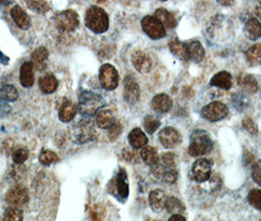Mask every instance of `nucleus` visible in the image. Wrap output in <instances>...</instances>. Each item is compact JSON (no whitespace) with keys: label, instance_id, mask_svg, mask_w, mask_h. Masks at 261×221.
Here are the masks:
<instances>
[{"label":"nucleus","instance_id":"32","mask_svg":"<svg viewBox=\"0 0 261 221\" xmlns=\"http://www.w3.org/2000/svg\"><path fill=\"white\" fill-rule=\"evenodd\" d=\"M47 57H48V51L44 46H39L38 48H36L31 55L32 62L34 66L43 64L44 61L47 59Z\"/></svg>","mask_w":261,"mask_h":221},{"label":"nucleus","instance_id":"5","mask_svg":"<svg viewBox=\"0 0 261 221\" xmlns=\"http://www.w3.org/2000/svg\"><path fill=\"white\" fill-rule=\"evenodd\" d=\"M142 28L151 39H160L166 36V28L155 16H145L142 20Z\"/></svg>","mask_w":261,"mask_h":221},{"label":"nucleus","instance_id":"25","mask_svg":"<svg viewBox=\"0 0 261 221\" xmlns=\"http://www.w3.org/2000/svg\"><path fill=\"white\" fill-rule=\"evenodd\" d=\"M115 122L114 115L111 110L102 109L99 110L96 115V124L102 129H108Z\"/></svg>","mask_w":261,"mask_h":221},{"label":"nucleus","instance_id":"39","mask_svg":"<svg viewBox=\"0 0 261 221\" xmlns=\"http://www.w3.org/2000/svg\"><path fill=\"white\" fill-rule=\"evenodd\" d=\"M12 156H13V161L15 163L22 164L29 157V151L26 148H18L14 151Z\"/></svg>","mask_w":261,"mask_h":221},{"label":"nucleus","instance_id":"30","mask_svg":"<svg viewBox=\"0 0 261 221\" xmlns=\"http://www.w3.org/2000/svg\"><path fill=\"white\" fill-rule=\"evenodd\" d=\"M19 96L17 89L12 85H6L0 88V101L9 103L15 102Z\"/></svg>","mask_w":261,"mask_h":221},{"label":"nucleus","instance_id":"29","mask_svg":"<svg viewBox=\"0 0 261 221\" xmlns=\"http://www.w3.org/2000/svg\"><path fill=\"white\" fill-rule=\"evenodd\" d=\"M142 159L147 165H153L159 160V156L156 150L153 146H144L141 152Z\"/></svg>","mask_w":261,"mask_h":221},{"label":"nucleus","instance_id":"14","mask_svg":"<svg viewBox=\"0 0 261 221\" xmlns=\"http://www.w3.org/2000/svg\"><path fill=\"white\" fill-rule=\"evenodd\" d=\"M173 106V102L169 95L165 93L156 94L151 101V107L158 114L169 112Z\"/></svg>","mask_w":261,"mask_h":221},{"label":"nucleus","instance_id":"37","mask_svg":"<svg viewBox=\"0 0 261 221\" xmlns=\"http://www.w3.org/2000/svg\"><path fill=\"white\" fill-rule=\"evenodd\" d=\"M248 201L251 207L261 211V190L259 189L250 190L248 195Z\"/></svg>","mask_w":261,"mask_h":221},{"label":"nucleus","instance_id":"42","mask_svg":"<svg viewBox=\"0 0 261 221\" xmlns=\"http://www.w3.org/2000/svg\"><path fill=\"white\" fill-rule=\"evenodd\" d=\"M243 127L248 132H249L251 135H256L257 132H258L257 126L255 125V123L250 118H245L243 120Z\"/></svg>","mask_w":261,"mask_h":221},{"label":"nucleus","instance_id":"8","mask_svg":"<svg viewBox=\"0 0 261 221\" xmlns=\"http://www.w3.org/2000/svg\"><path fill=\"white\" fill-rule=\"evenodd\" d=\"M99 81L102 88L107 91H113L117 88L119 75L117 70L111 64H105L99 69Z\"/></svg>","mask_w":261,"mask_h":221},{"label":"nucleus","instance_id":"48","mask_svg":"<svg viewBox=\"0 0 261 221\" xmlns=\"http://www.w3.org/2000/svg\"><path fill=\"white\" fill-rule=\"evenodd\" d=\"M255 15L257 16V18L259 19V22L261 23V2L258 6H256L255 8Z\"/></svg>","mask_w":261,"mask_h":221},{"label":"nucleus","instance_id":"4","mask_svg":"<svg viewBox=\"0 0 261 221\" xmlns=\"http://www.w3.org/2000/svg\"><path fill=\"white\" fill-rule=\"evenodd\" d=\"M30 200L29 191L22 185H14L6 194V202L15 208H22L26 207Z\"/></svg>","mask_w":261,"mask_h":221},{"label":"nucleus","instance_id":"41","mask_svg":"<svg viewBox=\"0 0 261 221\" xmlns=\"http://www.w3.org/2000/svg\"><path fill=\"white\" fill-rule=\"evenodd\" d=\"M175 157L173 153H164L159 157V162L166 167H175Z\"/></svg>","mask_w":261,"mask_h":221},{"label":"nucleus","instance_id":"26","mask_svg":"<svg viewBox=\"0 0 261 221\" xmlns=\"http://www.w3.org/2000/svg\"><path fill=\"white\" fill-rule=\"evenodd\" d=\"M169 48L171 52L179 59L183 61L189 60V54L186 43H182L178 39H172L169 42Z\"/></svg>","mask_w":261,"mask_h":221},{"label":"nucleus","instance_id":"51","mask_svg":"<svg viewBox=\"0 0 261 221\" xmlns=\"http://www.w3.org/2000/svg\"><path fill=\"white\" fill-rule=\"evenodd\" d=\"M97 2H99V3H100V2H103V1H102V0H97Z\"/></svg>","mask_w":261,"mask_h":221},{"label":"nucleus","instance_id":"45","mask_svg":"<svg viewBox=\"0 0 261 221\" xmlns=\"http://www.w3.org/2000/svg\"><path fill=\"white\" fill-rule=\"evenodd\" d=\"M11 111V106L6 102L0 101V117L7 115Z\"/></svg>","mask_w":261,"mask_h":221},{"label":"nucleus","instance_id":"10","mask_svg":"<svg viewBox=\"0 0 261 221\" xmlns=\"http://www.w3.org/2000/svg\"><path fill=\"white\" fill-rule=\"evenodd\" d=\"M211 175V164L205 158H198L192 166V177L196 182H206Z\"/></svg>","mask_w":261,"mask_h":221},{"label":"nucleus","instance_id":"1","mask_svg":"<svg viewBox=\"0 0 261 221\" xmlns=\"http://www.w3.org/2000/svg\"><path fill=\"white\" fill-rule=\"evenodd\" d=\"M213 149V142L208 133L204 130H196L193 132L190 139L189 154L194 157L205 156Z\"/></svg>","mask_w":261,"mask_h":221},{"label":"nucleus","instance_id":"12","mask_svg":"<svg viewBox=\"0 0 261 221\" xmlns=\"http://www.w3.org/2000/svg\"><path fill=\"white\" fill-rule=\"evenodd\" d=\"M140 86L135 78L128 75L124 80V97L129 104H137L140 100Z\"/></svg>","mask_w":261,"mask_h":221},{"label":"nucleus","instance_id":"43","mask_svg":"<svg viewBox=\"0 0 261 221\" xmlns=\"http://www.w3.org/2000/svg\"><path fill=\"white\" fill-rule=\"evenodd\" d=\"M252 179L261 187V162H256L252 166Z\"/></svg>","mask_w":261,"mask_h":221},{"label":"nucleus","instance_id":"21","mask_svg":"<svg viewBox=\"0 0 261 221\" xmlns=\"http://www.w3.org/2000/svg\"><path fill=\"white\" fill-rule=\"evenodd\" d=\"M128 139H129L130 146L135 150L143 149L148 142L147 137L140 128H135L130 131Z\"/></svg>","mask_w":261,"mask_h":221},{"label":"nucleus","instance_id":"31","mask_svg":"<svg viewBox=\"0 0 261 221\" xmlns=\"http://www.w3.org/2000/svg\"><path fill=\"white\" fill-rule=\"evenodd\" d=\"M165 208L167 209V211L169 213H173V214H176V213H182L185 211V207H184L183 203L175 198V197H169V198H166V202H165Z\"/></svg>","mask_w":261,"mask_h":221},{"label":"nucleus","instance_id":"2","mask_svg":"<svg viewBox=\"0 0 261 221\" xmlns=\"http://www.w3.org/2000/svg\"><path fill=\"white\" fill-rule=\"evenodd\" d=\"M85 23L95 34H103L109 28L108 15L105 10L97 6H92L86 13Z\"/></svg>","mask_w":261,"mask_h":221},{"label":"nucleus","instance_id":"40","mask_svg":"<svg viewBox=\"0 0 261 221\" xmlns=\"http://www.w3.org/2000/svg\"><path fill=\"white\" fill-rule=\"evenodd\" d=\"M122 133V126L120 122L115 121L109 128H108V138L111 142H115Z\"/></svg>","mask_w":261,"mask_h":221},{"label":"nucleus","instance_id":"19","mask_svg":"<svg viewBox=\"0 0 261 221\" xmlns=\"http://www.w3.org/2000/svg\"><path fill=\"white\" fill-rule=\"evenodd\" d=\"M210 85L222 90H230L233 85L232 76L227 71H221L212 77L210 81Z\"/></svg>","mask_w":261,"mask_h":221},{"label":"nucleus","instance_id":"46","mask_svg":"<svg viewBox=\"0 0 261 221\" xmlns=\"http://www.w3.org/2000/svg\"><path fill=\"white\" fill-rule=\"evenodd\" d=\"M170 221H185L186 220V217H184L182 214L180 213H176V214H173L169 218Z\"/></svg>","mask_w":261,"mask_h":221},{"label":"nucleus","instance_id":"6","mask_svg":"<svg viewBox=\"0 0 261 221\" xmlns=\"http://www.w3.org/2000/svg\"><path fill=\"white\" fill-rule=\"evenodd\" d=\"M102 104V100L95 93L92 92H85L80 97L79 109L84 115H92L98 110Z\"/></svg>","mask_w":261,"mask_h":221},{"label":"nucleus","instance_id":"44","mask_svg":"<svg viewBox=\"0 0 261 221\" xmlns=\"http://www.w3.org/2000/svg\"><path fill=\"white\" fill-rule=\"evenodd\" d=\"M122 156L124 157V159H126L129 162H136L137 161V154L129 150V149H124L122 152Z\"/></svg>","mask_w":261,"mask_h":221},{"label":"nucleus","instance_id":"52","mask_svg":"<svg viewBox=\"0 0 261 221\" xmlns=\"http://www.w3.org/2000/svg\"><path fill=\"white\" fill-rule=\"evenodd\" d=\"M161 1H167V0H161Z\"/></svg>","mask_w":261,"mask_h":221},{"label":"nucleus","instance_id":"3","mask_svg":"<svg viewBox=\"0 0 261 221\" xmlns=\"http://www.w3.org/2000/svg\"><path fill=\"white\" fill-rule=\"evenodd\" d=\"M108 192L115 195L119 201L125 202L129 195V184L126 171L120 168L115 178H113L108 184Z\"/></svg>","mask_w":261,"mask_h":221},{"label":"nucleus","instance_id":"20","mask_svg":"<svg viewBox=\"0 0 261 221\" xmlns=\"http://www.w3.org/2000/svg\"><path fill=\"white\" fill-rule=\"evenodd\" d=\"M11 16L15 24L20 29L28 30L31 27L30 17L19 5H15L11 9Z\"/></svg>","mask_w":261,"mask_h":221},{"label":"nucleus","instance_id":"11","mask_svg":"<svg viewBox=\"0 0 261 221\" xmlns=\"http://www.w3.org/2000/svg\"><path fill=\"white\" fill-rule=\"evenodd\" d=\"M159 141L166 149H174L182 142L180 132L173 127H165L159 132Z\"/></svg>","mask_w":261,"mask_h":221},{"label":"nucleus","instance_id":"28","mask_svg":"<svg viewBox=\"0 0 261 221\" xmlns=\"http://www.w3.org/2000/svg\"><path fill=\"white\" fill-rule=\"evenodd\" d=\"M249 65L261 66V43L250 46L246 53Z\"/></svg>","mask_w":261,"mask_h":221},{"label":"nucleus","instance_id":"50","mask_svg":"<svg viewBox=\"0 0 261 221\" xmlns=\"http://www.w3.org/2000/svg\"><path fill=\"white\" fill-rule=\"evenodd\" d=\"M0 3L4 5H9L10 3H12V0H0Z\"/></svg>","mask_w":261,"mask_h":221},{"label":"nucleus","instance_id":"47","mask_svg":"<svg viewBox=\"0 0 261 221\" xmlns=\"http://www.w3.org/2000/svg\"><path fill=\"white\" fill-rule=\"evenodd\" d=\"M222 6H231L235 3V0H216Z\"/></svg>","mask_w":261,"mask_h":221},{"label":"nucleus","instance_id":"7","mask_svg":"<svg viewBox=\"0 0 261 221\" xmlns=\"http://www.w3.org/2000/svg\"><path fill=\"white\" fill-rule=\"evenodd\" d=\"M55 24L60 31L74 32L80 24L79 15L74 10H65L56 16Z\"/></svg>","mask_w":261,"mask_h":221},{"label":"nucleus","instance_id":"23","mask_svg":"<svg viewBox=\"0 0 261 221\" xmlns=\"http://www.w3.org/2000/svg\"><path fill=\"white\" fill-rule=\"evenodd\" d=\"M58 80L51 74L45 75L39 80V89L43 93H53L58 88Z\"/></svg>","mask_w":261,"mask_h":221},{"label":"nucleus","instance_id":"22","mask_svg":"<svg viewBox=\"0 0 261 221\" xmlns=\"http://www.w3.org/2000/svg\"><path fill=\"white\" fill-rule=\"evenodd\" d=\"M238 84L242 90L247 93H255L258 90V85L255 78L248 74H243L238 79Z\"/></svg>","mask_w":261,"mask_h":221},{"label":"nucleus","instance_id":"15","mask_svg":"<svg viewBox=\"0 0 261 221\" xmlns=\"http://www.w3.org/2000/svg\"><path fill=\"white\" fill-rule=\"evenodd\" d=\"M186 46L188 50L190 60H192L196 63H199L203 60L204 55H205V51L199 41L192 40V41L186 42Z\"/></svg>","mask_w":261,"mask_h":221},{"label":"nucleus","instance_id":"36","mask_svg":"<svg viewBox=\"0 0 261 221\" xmlns=\"http://www.w3.org/2000/svg\"><path fill=\"white\" fill-rule=\"evenodd\" d=\"M23 218H24V215L21 208H15V207L7 208L3 216V220L19 221L22 220Z\"/></svg>","mask_w":261,"mask_h":221},{"label":"nucleus","instance_id":"49","mask_svg":"<svg viewBox=\"0 0 261 221\" xmlns=\"http://www.w3.org/2000/svg\"><path fill=\"white\" fill-rule=\"evenodd\" d=\"M0 61H1V62H4V64H6L5 62L8 61V58H6L1 52H0Z\"/></svg>","mask_w":261,"mask_h":221},{"label":"nucleus","instance_id":"27","mask_svg":"<svg viewBox=\"0 0 261 221\" xmlns=\"http://www.w3.org/2000/svg\"><path fill=\"white\" fill-rule=\"evenodd\" d=\"M247 36L250 39L255 40L261 37V23L256 18H250L245 27Z\"/></svg>","mask_w":261,"mask_h":221},{"label":"nucleus","instance_id":"35","mask_svg":"<svg viewBox=\"0 0 261 221\" xmlns=\"http://www.w3.org/2000/svg\"><path fill=\"white\" fill-rule=\"evenodd\" d=\"M159 126H160V120L155 116L147 115L144 118V127L146 133L152 135L159 128Z\"/></svg>","mask_w":261,"mask_h":221},{"label":"nucleus","instance_id":"24","mask_svg":"<svg viewBox=\"0 0 261 221\" xmlns=\"http://www.w3.org/2000/svg\"><path fill=\"white\" fill-rule=\"evenodd\" d=\"M154 16L163 24V26L167 29H173L177 25V21L174 15L170 13L168 10L164 8H158L154 12Z\"/></svg>","mask_w":261,"mask_h":221},{"label":"nucleus","instance_id":"18","mask_svg":"<svg viewBox=\"0 0 261 221\" xmlns=\"http://www.w3.org/2000/svg\"><path fill=\"white\" fill-rule=\"evenodd\" d=\"M148 202L151 209L155 212H159L165 208L166 195L163 191L156 189L150 192L148 197Z\"/></svg>","mask_w":261,"mask_h":221},{"label":"nucleus","instance_id":"13","mask_svg":"<svg viewBox=\"0 0 261 221\" xmlns=\"http://www.w3.org/2000/svg\"><path fill=\"white\" fill-rule=\"evenodd\" d=\"M132 63L140 73L143 74L148 73L152 67L150 56L142 51H137L132 54Z\"/></svg>","mask_w":261,"mask_h":221},{"label":"nucleus","instance_id":"9","mask_svg":"<svg viewBox=\"0 0 261 221\" xmlns=\"http://www.w3.org/2000/svg\"><path fill=\"white\" fill-rule=\"evenodd\" d=\"M229 113L228 107L219 102H214L204 106L201 110V116L209 122H217L226 117Z\"/></svg>","mask_w":261,"mask_h":221},{"label":"nucleus","instance_id":"33","mask_svg":"<svg viewBox=\"0 0 261 221\" xmlns=\"http://www.w3.org/2000/svg\"><path fill=\"white\" fill-rule=\"evenodd\" d=\"M29 8L36 13L44 14L49 11L50 7L44 0H25Z\"/></svg>","mask_w":261,"mask_h":221},{"label":"nucleus","instance_id":"38","mask_svg":"<svg viewBox=\"0 0 261 221\" xmlns=\"http://www.w3.org/2000/svg\"><path fill=\"white\" fill-rule=\"evenodd\" d=\"M178 179V171L175 167H168L163 172L160 180L163 182L173 184Z\"/></svg>","mask_w":261,"mask_h":221},{"label":"nucleus","instance_id":"16","mask_svg":"<svg viewBox=\"0 0 261 221\" xmlns=\"http://www.w3.org/2000/svg\"><path fill=\"white\" fill-rule=\"evenodd\" d=\"M78 106L71 101L68 100H63V103L61 104V106L59 108V118L62 122H70L73 120L77 112H78Z\"/></svg>","mask_w":261,"mask_h":221},{"label":"nucleus","instance_id":"17","mask_svg":"<svg viewBox=\"0 0 261 221\" xmlns=\"http://www.w3.org/2000/svg\"><path fill=\"white\" fill-rule=\"evenodd\" d=\"M35 82L34 64L33 62L27 61L23 63L20 69V83L24 88H31Z\"/></svg>","mask_w":261,"mask_h":221},{"label":"nucleus","instance_id":"34","mask_svg":"<svg viewBox=\"0 0 261 221\" xmlns=\"http://www.w3.org/2000/svg\"><path fill=\"white\" fill-rule=\"evenodd\" d=\"M39 160L42 165L48 166L53 163L57 162L59 160V157L50 150H42L39 155Z\"/></svg>","mask_w":261,"mask_h":221}]
</instances>
